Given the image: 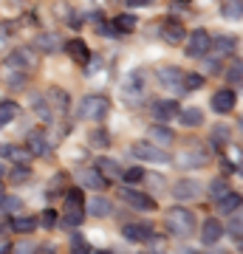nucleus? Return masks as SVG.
<instances>
[{"instance_id":"nucleus-45","label":"nucleus","mask_w":243,"mask_h":254,"mask_svg":"<svg viewBox=\"0 0 243 254\" xmlns=\"http://www.w3.org/2000/svg\"><path fill=\"white\" fill-rule=\"evenodd\" d=\"M90 141H93V144H108V136H105L102 130H93V133H90Z\"/></svg>"},{"instance_id":"nucleus-22","label":"nucleus","mask_w":243,"mask_h":254,"mask_svg":"<svg viewBox=\"0 0 243 254\" xmlns=\"http://www.w3.org/2000/svg\"><path fill=\"white\" fill-rule=\"evenodd\" d=\"M26 150H28L31 155H37V158H45V155L51 153L43 133H31V136H28V141H26Z\"/></svg>"},{"instance_id":"nucleus-31","label":"nucleus","mask_w":243,"mask_h":254,"mask_svg":"<svg viewBox=\"0 0 243 254\" xmlns=\"http://www.w3.org/2000/svg\"><path fill=\"white\" fill-rule=\"evenodd\" d=\"M34 46L40 48V51H57V48H60V37L57 34H37Z\"/></svg>"},{"instance_id":"nucleus-34","label":"nucleus","mask_w":243,"mask_h":254,"mask_svg":"<svg viewBox=\"0 0 243 254\" xmlns=\"http://www.w3.org/2000/svg\"><path fill=\"white\" fill-rule=\"evenodd\" d=\"M0 209H3L6 215H17L20 209H23V200L11 198V195H3V198H0Z\"/></svg>"},{"instance_id":"nucleus-46","label":"nucleus","mask_w":243,"mask_h":254,"mask_svg":"<svg viewBox=\"0 0 243 254\" xmlns=\"http://www.w3.org/2000/svg\"><path fill=\"white\" fill-rule=\"evenodd\" d=\"M150 3H153V0H127V6H130V9H139V6H150Z\"/></svg>"},{"instance_id":"nucleus-5","label":"nucleus","mask_w":243,"mask_h":254,"mask_svg":"<svg viewBox=\"0 0 243 254\" xmlns=\"http://www.w3.org/2000/svg\"><path fill=\"white\" fill-rule=\"evenodd\" d=\"M209 31L207 28H195L192 34L187 37V57H192V60H201V57L209 54Z\"/></svg>"},{"instance_id":"nucleus-52","label":"nucleus","mask_w":243,"mask_h":254,"mask_svg":"<svg viewBox=\"0 0 243 254\" xmlns=\"http://www.w3.org/2000/svg\"><path fill=\"white\" fill-rule=\"evenodd\" d=\"M0 198H3V192H0Z\"/></svg>"},{"instance_id":"nucleus-10","label":"nucleus","mask_w":243,"mask_h":254,"mask_svg":"<svg viewBox=\"0 0 243 254\" xmlns=\"http://www.w3.org/2000/svg\"><path fill=\"white\" fill-rule=\"evenodd\" d=\"M235 105H238V93H235L232 88H221V91H215V96H212V110H215V113H232Z\"/></svg>"},{"instance_id":"nucleus-16","label":"nucleus","mask_w":243,"mask_h":254,"mask_svg":"<svg viewBox=\"0 0 243 254\" xmlns=\"http://www.w3.org/2000/svg\"><path fill=\"white\" fill-rule=\"evenodd\" d=\"M235 46H238V43H235V37H226V34L212 37V40H209V51H212L215 57H229L235 51Z\"/></svg>"},{"instance_id":"nucleus-24","label":"nucleus","mask_w":243,"mask_h":254,"mask_svg":"<svg viewBox=\"0 0 243 254\" xmlns=\"http://www.w3.org/2000/svg\"><path fill=\"white\" fill-rule=\"evenodd\" d=\"M45 96H48V108H54L57 113H65V110H68V93L63 91V88H51V91L45 93Z\"/></svg>"},{"instance_id":"nucleus-40","label":"nucleus","mask_w":243,"mask_h":254,"mask_svg":"<svg viewBox=\"0 0 243 254\" xmlns=\"http://www.w3.org/2000/svg\"><path fill=\"white\" fill-rule=\"evenodd\" d=\"M224 17L226 20H241V0L226 3V6H224Z\"/></svg>"},{"instance_id":"nucleus-43","label":"nucleus","mask_w":243,"mask_h":254,"mask_svg":"<svg viewBox=\"0 0 243 254\" xmlns=\"http://www.w3.org/2000/svg\"><path fill=\"white\" fill-rule=\"evenodd\" d=\"M11 254H34V246L28 243V240H23V243H17L11 249Z\"/></svg>"},{"instance_id":"nucleus-8","label":"nucleus","mask_w":243,"mask_h":254,"mask_svg":"<svg viewBox=\"0 0 243 254\" xmlns=\"http://www.w3.org/2000/svg\"><path fill=\"white\" fill-rule=\"evenodd\" d=\"M201 192H204V184L195 181V178H181L172 187V195L178 200H195V198H201Z\"/></svg>"},{"instance_id":"nucleus-1","label":"nucleus","mask_w":243,"mask_h":254,"mask_svg":"<svg viewBox=\"0 0 243 254\" xmlns=\"http://www.w3.org/2000/svg\"><path fill=\"white\" fill-rule=\"evenodd\" d=\"M195 226H198V220H195V215H192L189 209L172 206L170 212H167V229H170L172 235H178V237H192Z\"/></svg>"},{"instance_id":"nucleus-7","label":"nucleus","mask_w":243,"mask_h":254,"mask_svg":"<svg viewBox=\"0 0 243 254\" xmlns=\"http://www.w3.org/2000/svg\"><path fill=\"white\" fill-rule=\"evenodd\" d=\"M122 237H125L127 243H150L156 235L147 223H125L122 226Z\"/></svg>"},{"instance_id":"nucleus-2","label":"nucleus","mask_w":243,"mask_h":254,"mask_svg":"<svg viewBox=\"0 0 243 254\" xmlns=\"http://www.w3.org/2000/svg\"><path fill=\"white\" fill-rule=\"evenodd\" d=\"M85 220V198H82L80 190H68V195H65V209H63V226L68 229H77Z\"/></svg>"},{"instance_id":"nucleus-9","label":"nucleus","mask_w":243,"mask_h":254,"mask_svg":"<svg viewBox=\"0 0 243 254\" xmlns=\"http://www.w3.org/2000/svg\"><path fill=\"white\" fill-rule=\"evenodd\" d=\"M6 65H9L11 71H28V68L37 65V60H34V54H31L28 48H14V51L6 57Z\"/></svg>"},{"instance_id":"nucleus-37","label":"nucleus","mask_w":243,"mask_h":254,"mask_svg":"<svg viewBox=\"0 0 243 254\" xmlns=\"http://www.w3.org/2000/svg\"><path fill=\"white\" fill-rule=\"evenodd\" d=\"M71 254H90V246L82 235H74L71 237Z\"/></svg>"},{"instance_id":"nucleus-15","label":"nucleus","mask_w":243,"mask_h":254,"mask_svg":"<svg viewBox=\"0 0 243 254\" xmlns=\"http://www.w3.org/2000/svg\"><path fill=\"white\" fill-rule=\"evenodd\" d=\"M181 76H184L181 68H162L159 71V82H162V88H167V91H181Z\"/></svg>"},{"instance_id":"nucleus-6","label":"nucleus","mask_w":243,"mask_h":254,"mask_svg":"<svg viewBox=\"0 0 243 254\" xmlns=\"http://www.w3.org/2000/svg\"><path fill=\"white\" fill-rule=\"evenodd\" d=\"M119 198L125 200V203H130V206H136V209H144V212H153L156 209V200L150 198L147 192L130 190V187H122V190H119Z\"/></svg>"},{"instance_id":"nucleus-49","label":"nucleus","mask_w":243,"mask_h":254,"mask_svg":"<svg viewBox=\"0 0 243 254\" xmlns=\"http://www.w3.org/2000/svg\"><path fill=\"white\" fill-rule=\"evenodd\" d=\"M6 37H9V34H6V28H3V26H0V48H3V46H6Z\"/></svg>"},{"instance_id":"nucleus-30","label":"nucleus","mask_w":243,"mask_h":254,"mask_svg":"<svg viewBox=\"0 0 243 254\" xmlns=\"http://www.w3.org/2000/svg\"><path fill=\"white\" fill-rule=\"evenodd\" d=\"M113 28H116V34H119V37L130 34V31L136 28V17H133V14H119V17L113 20Z\"/></svg>"},{"instance_id":"nucleus-28","label":"nucleus","mask_w":243,"mask_h":254,"mask_svg":"<svg viewBox=\"0 0 243 254\" xmlns=\"http://www.w3.org/2000/svg\"><path fill=\"white\" fill-rule=\"evenodd\" d=\"M17 113H20L17 102L3 99V102H0V127H3V125H9V122H14V119H17Z\"/></svg>"},{"instance_id":"nucleus-26","label":"nucleus","mask_w":243,"mask_h":254,"mask_svg":"<svg viewBox=\"0 0 243 254\" xmlns=\"http://www.w3.org/2000/svg\"><path fill=\"white\" fill-rule=\"evenodd\" d=\"M11 229L20 232V235H28V232L37 229V218H31V215H11Z\"/></svg>"},{"instance_id":"nucleus-48","label":"nucleus","mask_w":243,"mask_h":254,"mask_svg":"<svg viewBox=\"0 0 243 254\" xmlns=\"http://www.w3.org/2000/svg\"><path fill=\"white\" fill-rule=\"evenodd\" d=\"M218 68H221V65H218V60H207V71L209 73H218Z\"/></svg>"},{"instance_id":"nucleus-27","label":"nucleus","mask_w":243,"mask_h":254,"mask_svg":"<svg viewBox=\"0 0 243 254\" xmlns=\"http://www.w3.org/2000/svg\"><path fill=\"white\" fill-rule=\"evenodd\" d=\"M209 138H212V147H218V150H221V147H226L229 141H232V130H229L226 125H215Z\"/></svg>"},{"instance_id":"nucleus-3","label":"nucleus","mask_w":243,"mask_h":254,"mask_svg":"<svg viewBox=\"0 0 243 254\" xmlns=\"http://www.w3.org/2000/svg\"><path fill=\"white\" fill-rule=\"evenodd\" d=\"M108 99L105 96H85L80 102V116L88 119V122H102V119L108 116Z\"/></svg>"},{"instance_id":"nucleus-39","label":"nucleus","mask_w":243,"mask_h":254,"mask_svg":"<svg viewBox=\"0 0 243 254\" xmlns=\"http://www.w3.org/2000/svg\"><path fill=\"white\" fill-rule=\"evenodd\" d=\"M241 232H243V229H241V212H235V215H232V223H229V235H232V240H235L238 246H241Z\"/></svg>"},{"instance_id":"nucleus-44","label":"nucleus","mask_w":243,"mask_h":254,"mask_svg":"<svg viewBox=\"0 0 243 254\" xmlns=\"http://www.w3.org/2000/svg\"><path fill=\"white\" fill-rule=\"evenodd\" d=\"M9 85H11V88H23V85H26V82H23V71L9 73Z\"/></svg>"},{"instance_id":"nucleus-20","label":"nucleus","mask_w":243,"mask_h":254,"mask_svg":"<svg viewBox=\"0 0 243 254\" xmlns=\"http://www.w3.org/2000/svg\"><path fill=\"white\" fill-rule=\"evenodd\" d=\"M80 181L85 184V187H90V190H105L108 187V178L93 167V170H80Z\"/></svg>"},{"instance_id":"nucleus-23","label":"nucleus","mask_w":243,"mask_h":254,"mask_svg":"<svg viewBox=\"0 0 243 254\" xmlns=\"http://www.w3.org/2000/svg\"><path fill=\"white\" fill-rule=\"evenodd\" d=\"M68 54H71V60H74V63H80V65H85V63L90 60L88 46H85V40H80V37L68 43Z\"/></svg>"},{"instance_id":"nucleus-32","label":"nucleus","mask_w":243,"mask_h":254,"mask_svg":"<svg viewBox=\"0 0 243 254\" xmlns=\"http://www.w3.org/2000/svg\"><path fill=\"white\" fill-rule=\"evenodd\" d=\"M150 136H153L159 144H170L172 138H175V133H172L167 125H153V127H150Z\"/></svg>"},{"instance_id":"nucleus-4","label":"nucleus","mask_w":243,"mask_h":254,"mask_svg":"<svg viewBox=\"0 0 243 254\" xmlns=\"http://www.w3.org/2000/svg\"><path fill=\"white\" fill-rule=\"evenodd\" d=\"M130 153H133L139 161H147V164H167L170 161L167 153H164L162 147H156L153 141H136V144L130 147Z\"/></svg>"},{"instance_id":"nucleus-11","label":"nucleus","mask_w":243,"mask_h":254,"mask_svg":"<svg viewBox=\"0 0 243 254\" xmlns=\"http://www.w3.org/2000/svg\"><path fill=\"white\" fill-rule=\"evenodd\" d=\"M207 161H209V153L204 150V144H192V147H187V153L178 155L181 167H204Z\"/></svg>"},{"instance_id":"nucleus-21","label":"nucleus","mask_w":243,"mask_h":254,"mask_svg":"<svg viewBox=\"0 0 243 254\" xmlns=\"http://www.w3.org/2000/svg\"><path fill=\"white\" fill-rule=\"evenodd\" d=\"M0 155L3 158H9V161L20 164V167H28V161H31V153H28L26 147H0Z\"/></svg>"},{"instance_id":"nucleus-35","label":"nucleus","mask_w":243,"mask_h":254,"mask_svg":"<svg viewBox=\"0 0 243 254\" xmlns=\"http://www.w3.org/2000/svg\"><path fill=\"white\" fill-rule=\"evenodd\" d=\"M57 223H60V215H57L54 209H45V212H40V220H37V226H43V229H54Z\"/></svg>"},{"instance_id":"nucleus-47","label":"nucleus","mask_w":243,"mask_h":254,"mask_svg":"<svg viewBox=\"0 0 243 254\" xmlns=\"http://www.w3.org/2000/svg\"><path fill=\"white\" fill-rule=\"evenodd\" d=\"M221 167H224V173H226V175H229V173H232V175L238 173V164H229V161H224Z\"/></svg>"},{"instance_id":"nucleus-33","label":"nucleus","mask_w":243,"mask_h":254,"mask_svg":"<svg viewBox=\"0 0 243 254\" xmlns=\"http://www.w3.org/2000/svg\"><path fill=\"white\" fill-rule=\"evenodd\" d=\"M204 88V76L201 73H184L181 76V91H198Z\"/></svg>"},{"instance_id":"nucleus-13","label":"nucleus","mask_w":243,"mask_h":254,"mask_svg":"<svg viewBox=\"0 0 243 254\" xmlns=\"http://www.w3.org/2000/svg\"><path fill=\"white\" fill-rule=\"evenodd\" d=\"M221 237H224V226H221V220H218V218L204 220V226H201V240H204L207 246H215Z\"/></svg>"},{"instance_id":"nucleus-50","label":"nucleus","mask_w":243,"mask_h":254,"mask_svg":"<svg viewBox=\"0 0 243 254\" xmlns=\"http://www.w3.org/2000/svg\"><path fill=\"white\" fill-rule=\"evenodd\" d=\"M90 254H110V252H90Z\"/></svg>"},{"instance_id":"nucleus-29","label":"nucleus","mask_w":243,"mask_h":254,"mask_svg":"<svg viewBox=\"0 0 243 254\" xmlns=\"http://www.w3.org/2000/svg\"><path fill=\"white\" fill-rule=\"evenodd\" d=\"M96 170L105 173L108 178H119V175H122V167H119V161H113V158H96Z\"/></svg>"},{"instance_id":"nucleus-12","label":"nucleus","mask_w":243,"mask_h":254,"mask_svg":"<svg viewBox=\"0 0 243 254\" xmlns=\"http://www.w3.org/2000/svg\"><path fill=\"white\" fill-rule=\"evenodd\" d=\"M153 116L156 122H170V119L178 116V102H172V99H156L153 102Z\"/></svg>"},{"instance_id":"nucleus-18","label":"nucleus","mask_w":243,"mask_h":254,"mask_svg":"<svg viewBox=\"0 0 243 254\" xmlns=\"http://www.w3.org/2000/svg\"><path fill=\"white\" fill-rule=\"evenodd\" d=\"M184 34H187V31H184V26H181L178 20H167V23L162 26V37L170 43V46H178L181 40H184Z\"/></svg>"},{"instance_id":"nucleus-42","label":"nucleus","mask_w":243,"mask_h":254,"mask_svg":"<svg viewBox=\"0 0 243 254\" xmlns=\"http://www.w3.org/2000/svg\"><path fill=\"white\" fill-rule=\"evenodd\" d=\"M241 73H243V68H241V63L235 60V63H232V68L226 71V79L232 82V85H241Z\"/></svg>"},{"instance_id":"nucleus-17","label":"nucleus","mask_w":243,"mask_h":254,"mask_svg":"<svg viewBox=\"0 0 243 254\" xmlns=\"http://www.w3.org/2000/svg\"><path fill=\"white\" fill-rule=\"evenodd\" d=\"M88 215H93V218H108V215H113V203H110L108 198H102V195H96V198L88 200V209H85Z\"/></svg>"},{"instance_id":"nucleus-38","label":"nucleus","mask_w":243,"mask_h":254,"mask_svg":"<svg viewBox=\"0 0 243 254\" xmlns=\"http://www.w3.org/2000/svg\"><path fill=\"white\" fill-rule=\"evenodd\" d=\"M226 192H229V187H226L224 178H215V181L209 184V198H212V200H218L221 195H226Z\"/></svg>"},{"instance_id":"nucleus-25","label":"nucleus","mask_w":243,"mask_h":254,"mask_svg":"<svg viewBox=\"0 0 243 254\" xmlns=\"http://www.w3.org/2000/svg\"><path fill=\"white\" fill-rule=\"evenodd\" d=\"M178 122H181L184 127H201V125H204V110H198V108L181 110V113H178Z\"/></svg>"},{"instance_id":"nucleus-36","label":"nucleus","mask_w":243,"mask_h":254,"mask_svg":"<svg viewBox=\"0 0 243 254\" xmlns=\"http://www.w3.org/2000/svg\"><path fill=\"white\" fill-rule=\"evenodd\" d=\"M122 181H125V184H142V181H144V170H142V167L122 170Z\"/></svg>"},{"instance_id":"nucleus-41","label":"nucleus","mask_w":243,"mask_h":254,"mask_svg":"<svg viewBox=\"0 0 243 254\" xmlns=\"http://www.w3.org/2000/svg\"><path fill=\"white\" fill-rule=\"evenodd\" d=\"M28 175H31V170H28V167H20V164H14V173L9 175V181L20 184V181H26Z\"/></svg>"},{"instance_id":"nucleus-14","label":"nucleus","mask_w":243,"mask_h":254,"mask_svg":"<svg viewBox=\"0 0 243 254\" xmlns=\"http://www.w3.org/2000/svg\"><path fill=\"white\" fill-rule=\"evenodd\" d=\"M122 91H125V96L130 99V105H133V99H139L144 91V73L142 71H133L130 76H127V82L122 85Z\"/></svg>"},{"instance_id":"nucleus-51","label":"nucleus","mask_w":243,"mask_h":254,"mask_svg":"<svg viewBox=\"0 0 243 254\" xmlns=\"http://www.w3.org/2000/svg\"><path fill=\"white\" fill-rule=\"evenodd\" d=\"M0 178H3V170H0Z\"/></svg>"},{"instance_id":"nucleus-19","label":"nucleus","mask_w":243,"mask_h":254,"mask_svg":"<svg viewBox=\"0 0 243 254\" xmlns=\"http://www.w3.org/2000/svg\"><path fill=\"white\" fill-rule=\"evenodd\" d=\"M218 209H221V215H235V212H241V192H226L218 198Z\"/></svg>"}]
</instances>
